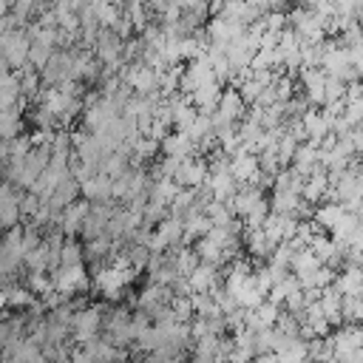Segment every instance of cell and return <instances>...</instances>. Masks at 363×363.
<instances>
[{
    "mask_svg": "<svg viewBox=\"0 0 363 363\" xmlns=\"http://www.w3.org/2000/svg\"><path fill=\"white\" fill-rule=\"evenodd\" d=\"M88 210H91V201L88 199H74L71 204H65L62 213H60V230H62V235L79 233V224L88 216Z\"/></svg>",
    "mask_w": 363,
    "mask_h": 363,
    "instance_id": "obj_12",
    "label": "cell"
},
{
    "mask_svg": "<svg viewBox=\"0 0 363 363\" xmlns=\"http://www.w3.org/2000/svg\"><path fill=\"white\" fill-rule=\"evenodd\" d=\"M128 167H130L128 153H122V150H111V153H105V156L99 159L96 173H102V176H108V179H116V176H122Z\"/></svg>",
    "mask_w": 363,
    "mask_h": 363,
    "instance_id": "obj_17",
    "label": "cell"
},
{
    "mask_svg": "<svg viewBox=\"0 0 363 363\" xmlns=\"http://www.w3.org/2000/svg\"><path fill=\"white\" fill-rule=\"evenodd\" d=\"M43 11H45V3H43V0H14V3L9 6L11 28H26V26L34 23Z\"/></svg>",
    "mask_w": 363,
    "mask_h": 363,
    "instance_id": "obj_11",
    "label": "cell"
},
{
    "mask_svg": "<svg viewBox=\"0 0 363 363\" xmlns=\"http://www.w3.org/2000/svg\"><path fill=\"white\" fill-rule=\"evenodd\" d=\"M187 281V289L190 295L193 292H213L216 286H221V278H218V267H210V264H196V269L184 278Z\"/></svg>",
    "mask_w": 363,
    "mask_h": 363,
    "instance_id": "obj_10",
    "label": "cell"
},
{
    "mask_svg": "<svg viewBox=\"0 0 363 363\" xmlns=\"http://www.w3.org/2000/svg\"><path fill=\"white\" fill-rule=\"evenodd\" d=\"M267 213H269V204H267V199H261V201H258V204H255V207H252L241 221H244V227H247V230H258V227L264 224Z\"/></svg>",
    "mask_w": 363,
    "mask_h": 363,
    "instance_id": "obj_24",
    "label": "cell"
},
{
    "mask_svg": "<svg viewBox=\"0 0 363 363\" xmlns=\"http://www.w3.org/2000/svg\"><path fill=\"white\" fill-rule=\"evenodd\" d=\"M326 187H329V176H326V170H323V167H318L315 173L303 176L301 199H303V201H309V204H315V201H320V199L326 196Z\"/></svg>",
    "mask_w": 363,
    "mask_h": 363,
    "instance_id": "obj_15",
    "label": "cell"
},
{
    "mask_svg": "<svg viewBox=\"0 0 363 363\" xmlns=\"http://www.w3.org/2000/svg\"><path fill=\"white\" fill-rule=\"evenodd\" d=\"M196 255H199V261L201 264H210V267H221V264H227L224 261V252H221V247L210 238V235H201V238H196Z\"/></svg>",
    "mask_w": 363,
    "mask_h": 363,
    "instance_id": "obj_19",
    "label": "cell"
},
{
    "mask_svg": "<svg viewBox=\"0 0 363 363\" xmlns=\"http://www.w3.org/2000/svg\"><path fill=\"white\" fill-rule=\"evenodd\" d=\"M244 113H247V105H244L241 94L235 88H227V91L218 94V102H216L210 119H213V128L216 125H238V119Z\"/></svg>",
    "mask_w": 363,
    "mask_h": 363,
    "instance_id": "obj_2",
    "label": "cell"
},
{
    "mask_svg": "<svg viewBox=\"0 0 363 363\" xmlns=\"http://www.w3.org/2000/svg\"><path fill=\"white\" fill-rule=\"evenodd\" d=\"M227 170L230 176L238 182V184H261V170H258V162H255V153L250 150H238L227 159Z\"/></svg>",
    "mask_w": 363,
    "mask_h": 363,
    "instance_id": "obj_5",
    "label": "cell"
},
{
    "mask_svg": "<svg viewBox=\"0 0 363 363\" xmlns=\"http://www.w3.org/2000/svg\"><path fill=\"white\" fill-rule=\"evenodd\" d=\"M159 150H162V156H170V159H187V156L199 153L193 139L184 130H170L167 136H162L159 139Z\"/></svg>",
    "mask_w": 363,
    "mask_h": 363,
    "instance_id": "obj_9",
    "label": "cell"
},
{
    "mask_svg": "<svg viewBox=\"0 0 363 363\" xmlns=\"http://www.w3.org/2000/svg\"><path fill=\"white\" fill-rule=\"evenodd\" d=\"M170 298H173V289L170 286H162V284H150L147 289H142V295L136 298V306L142 309V312H153V309H159V306H167L170 303Z\"/></svg>",
    "mask_w": 363,
    "mask_h": 363,
    "instance_id": "obj_14",
    "label": "cell"
},
{
    "mask_svg": "<svg viewBox=\"0 0 363 363\" xmlns=\"http://www.w3.org/2000/svg\"><path fill=\"white\" fill-rule=\"evenodd\" d=\"M332 286L340 292V298H343V295H360V289H363V275H360L357 267H340V275L335 272Z\"/></svg>",
    "mask_w": 363,
    "mask_h": 363,
    "instance_id": "obj_16",
    "label": "cell"
},
{
    "mask_svg": "<svg viewBox=\"0 0 363 363\" xmlns=\"http://www.w3.org/2000/svg\"><path fill=\"white\" fill-rule=\"evenodd\" d=\"M170 250H173V252H167V255H170L176 272H179L182 278H187V275L196 269V264H199L196 250H193V247H184V244H176V247H170Z\"/></svg>",
    "mask_w": 363,
    "mask_h": 363,
    "instance_id": "obj_18",
    "label": "cell"
},
{
    "mask_svg": "<svg viewBox=\"0 0 363 363\" xmlns=\"http://www.w3.org/2000/svg\"><path fill=\"white\" fill-rule=\"evenodd\" d=\"M244 247H247L250 258H269V252H272L275 244H269V238H267L264 230L258 227V230H247V235H244Z\"/></svg>",
    "mask_w": 363,
    "mask_h": 363,
    "instance_id": "obj_20",
    "label": "cell"
},
{
    "mask_svg": "<svg viewBox=\"0 0 363 363\" xmlns=\"http://www.w3.org/2000/svg\"><path fill=\"white\" fill-rule=\"evenodd\" d=\"M23 130L20 111H0V139H14Z\"/></svg>",
    "mask_w": 363,
    "mask_h": 363,
    "instance_id": "obj_22",
    "label": "cell"
},
{
    "mask_svg": "<svg viewBox=\"0 0 363 363\" xmlns=\"http://www.w3.org/2000/svg\"><path fill=\"white\" fill-rule=\"evenodd\" d=\"M51 275V284H54V289L60 292V295H77V292H82L85 286H88V275H85V264H71V267H57V269H51L48 272Z\"/></svg>",
    "mask_w": 363,
    "mask_h": 363,
    "instance_id": "obj_3",
    "label": "cell"
},
{
    "mask_svg": "<svg viewBox=\"0 0 363 363\" xmlns=\"http://www.w3.org/2000/svg\"><path fill=\"white\" fill-rule=\"evenodd\" d=\"M275 354H278V363H306L309 360V352H306V340L303 337L292 340L286 349H281Z\"/></svg>",
    "mask_w": 363,
    "mask_h": 363,
    "instance_id": "obj_21",
    "label": "cell"
},
{
    "mask_svg": "<svg viewBox=\"0 0 363 363\" xmlns=\"http://www.w3.org/2000/svg\"><path fill=\"white\" fill-rule=\"evenodd\" d=\"M60 264H62V267L85 264V261H82V247H79L71 235H65V241H62V247H60Z\"/></svg>",
    "mask_w": 363,
    "mask_h": 363,
    "instance_id": "obj_23",
    "label": "cell"
},
{
    "mask_svg": "<svg viewBox=\"0 0 363 363\" xmlns=\"http://www.w3.org/2000/svg\"><path fill=\"white\" fill-rule=\"evenodd\" d=\"M176 244H182V218L164 216V218L159 221V227L150 233L147 250H150V252H164V250H170V247H176Z\"/></svg>",
    "mask_w": 363,
    "mask_h": 363,
    "instance_id": "obj_4",
    "label": "cell"
},
{
    "mask_svg": "<svg viewBox=\"0 0 363 363\" xmlns=\"http://www.w3.org/2000/svg\"><path fill=\"white\" fill-rule=\"evenodd\" d=\"M295 77L301 79L303 99H306L312 108H320V105H323V85H326V74H323L320 68H301Z\"/></svg>",
    "mask_w": 363,
    "mask_h": 363,
    "instance_id": "obj_8",
    "label": "cell"
},
{
    "mask_svg": "<svg viewBox=\"0 0 363 363\" xmlns=\"http://www.w3.org/2000/svg\"><path fill=\"white\" fill-rule=\"evenodd\" d=\"M26 289H28V292H37V295L51 292V289H54L51 275H48V272H28V286H26Z\"/></svg>",
    "mask_w": 363,
    "mask_h": 363,
    "instance_id": "obj_26",
    "label": "cell"
},
{
    "mask_svg": "<svg viewBox=\"0 0 363 363\" xmlns=\"http://www.w3.org/2000/svg\"><path fill=\"white\" fill-rule=\"evenodd\" d=\"M20 196H23L20 187L0 179V230L17 227V221H20Z\"/></svg>",
    "mask_w": 363,
    "mask_h": 363,
    "instance_id": "obj_6",
    "label": "cell"
},
{
    "mask_svg": "<svg viewBox=\"0 0 363 363\" xmlns=\"http://www.w3.org/2000/svg\"><path fill=\"white\" fill-rule=\"evenodd\" d=\"M40 204H43V199L40 196H34L31 190H26L23 196H20V218H34L37 216V210H40Z\"/></svg>",
    "mask_w": 363,
    "mask_h": 363,
    "instance_id": "obj_25",
    "label": "cell"
},
{
    "mask_svg": "<svg viewBox=\"0 0 363 363\" xmlns=\"http://www.w3.org/2000/svg\"><path fill=\"white\" fill-rule=\"evenodd\" d=\"M102 315H105V306H99V303L77 309L74 312V320H71L68 337L74 343H88V340L99 337V332H102Z\"/></svg>",
    "mask_w": 363,
    "mask_h": 363,
    "instance_id": "obj_1",
    "label": "cell"
},
{
    "mask_svg": "<svg viewBox=\"0 0 363 363\" xmlns=\"http://www.w3.org/2000/svg\"><path fill=\"white\" fill-rule=\"evenodd\" d=\"M79 196L88 199L91 204H94V201H113V199H111V179L102 176V173L88 176V179L79 184Z\"/></svg>",
    "mask_w": 363,
    "mask_h": 363,
    "instance_id": "obj_13",
    "label": "cell"
},
{
    "mask_svg": "<svg viewBox=\"0 0 363 363\" xmlns=\"http://www.w3.org/2000/svg\"><path fill=\"white\" fill-rule=\"evenodd\" d=\"M204 179H207V159H199L196 153L187 156V159H182L179 162V170L173 176V182L179 187H199V184H204Z\"/></svg>",
    "mask_w": 363,
    "mask_h": 363,
    "instance_id": "obj_7",
    "label": "cell"
}]
</instances>
